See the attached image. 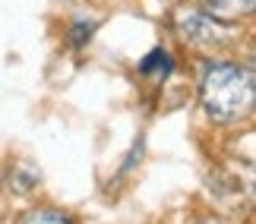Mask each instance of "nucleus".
<instances>
[{"label":"nucleus","instance_id":"f257e3e1","mask_svg":"<svg viewBox=\"0 0 256 224\" xmlns=\"http://www.w3.org/2000/svg\"><path fill=\"white\" fill-rule=\"evenodd\" d=\"M200 101L215 123L244 120L256 101L253 66H244L234 60H212L200 82Z\"/></svg>","mask_w":256,"mask_h":224},{"label":"nucleus","instance_id":"f03ea898","mask_svg":"<svg viewBox=\"0 0 256 224\" xmlns=\"http://www.w3.org/2000/svg\"><path fill=\"white\" fill-rule=\"evenodd\" d=\"M171 25L177 38L184 44L196 47V51H222V47L234 44V38H238V25L234 22H224V19L206 13L202 6H190V3H180L174 9Z\"/></svg>","mask_w":256,"mask_h":224},{"label":"nucleus","instance_id":"7ed1b4c3","mask_svg":"<svg viewBox=\"0 0 256 224\" xmlns=\"http://www.w3.org/2000/svg\"><path fill=\"white\" fill-rule=\"evenodd\" d=\"M200 6L206 13L224 19V22H234V19H244L253 13L256 0H200Z\"/></svg>","mask_w":256,"mask_h":224},{"label":"nucleus","instance_id":"20e7f679","mask_svg":"<svg viewBox=\"0 0 256 224\" xmlns=\"http://www.w3.org/2000/svg\"><path fill=\"white\" fill-rule=\"evenodd\" d=\"M140 73L142 76H155V79H168L174 73V57L164 51V47H155L140 60Z\"/></svg>","mask_w":256,"mask_h":224},{"label":"nucleus","instance_id":"39448f33","mask_svg":"<svg viewBox=\"0 0 256 224\" xmlns=\"http://www.w3.org/2000/svg\"><path fill=\"white\" fill-rule=\"evenodd\" d=\"M16 224H73V218L60 209H32V212H22Z\"/></svg>","mask_w":256,"mask_h":224},{"label":"nucleus","instance_id":"423d86ee","mask_svg":"<svg viewBox=\"0 0 256 224\" xmlns=\"http://www.w3.org/2000/svg\"><path fill=\"white\" fill-rule=\"evenodd\" d=\"M92 35H95V22H88V19H73V25H70V44L73 47L88 44Z\"/></svg>","mask_w":256,"mask_h":224},{"label":"nucleus","instance_id":"0eeeda50","mask_svg":"<svg viewBox=\"0 0 256 224\" xmlns=\"http://www.w3.org/2000/svg\"><path fill=\"white\" fill-rule=\"evenodd\" d=\"M35 183H38V171H32L28 164H16V168H13V190L28 193Z\"/></svg>","mask_w":256,"mask_h":224}]
</instances>
